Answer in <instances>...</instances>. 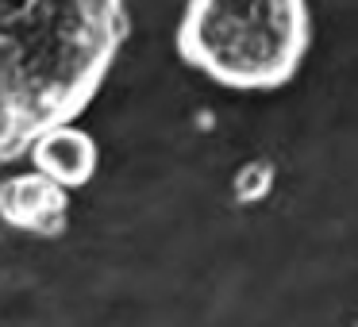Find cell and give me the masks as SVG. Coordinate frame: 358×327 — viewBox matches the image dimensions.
<instances>
[{
  "mask_svg": "<svg viewBox=\"0 0 358 327\" xmlns=\"http://www.w3.org/2000/svg\"><path fill=\"white\" fill-rule=\"evenodd\" d=\"M127 31L124 0H0V166L96 101Z\"/></svg>",
  "mask_w": 358,
  "mask_h": 327,
  "instance_id": "6da1fadb",
  "label": "cell"
},
{
  "mask_svg": "<svg viewBox=\"0 0 358 327\" xmlns=\"http://www.w3.org/2000/svg\"><path fill=\"white\" fill-rule=\"evenodd\" d=\"M178 58L231 93L289 85L312 47L308 0H185Z\"/></svg>",
  "mask_w": 358,
  "mask_h": 327,
  "instance_id": "7a4b0ae2",
  "label": "cell"
},
{
  "mask_svg": "<svg viewBox=\"0 0 358 327\" xmlns=\"http://www.w3.org/2000/svg\"><path fill=\"white\" fill-rule=\"evenodd\" d=\"M0 224L35 239H58L70 227V189L39 170L12 173L0 181Z\"/></svg>",
  "mask_w": 358,
  "mask_h": 327,
  "instance_id": "3957f363",
  "label": "cell"
},
{
  "mask_svg": "<svg viewBox=\"0 0 358 327\" xmlns=\"http://www.w3.org/2000/svg\"><path fill=\"white\" fill-rule=\"evenodd\" d=\"M31 170H39L43 177L58 181L62 189H85L96 177V162H101V147L85 127L58 124L50 131H43L39 139L27 147Z\"/></svg>",
  "mask_w": 358,
  "mask_h": 327,
  "instance_id": "277c9868",
  "label": "cell"
}]
</instances>
